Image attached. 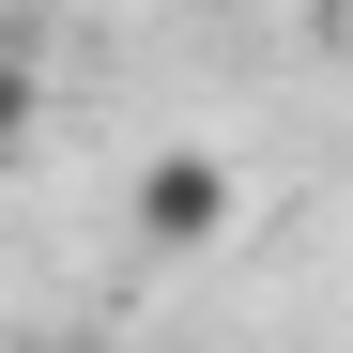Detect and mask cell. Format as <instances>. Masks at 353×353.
<instances>
[{
  "mask_svg": "<svg viewBox=\"0 0 353 353\" xmlns=\"http://www.w3.org/2000/svg\"><path fill=\"white\" fill-rule=\"evenodd\" d=\"M215 230H230V154H154L139 169V246H215Z\"/></svg>",
  "mask_w": 353,
  "mask_h": 353,
  "instance_id": "6da1fadb",
  "label": "cell"
},
{
  "mask_svg": "<svg viewBox=\"0 0 353 353\" xmlns=\"http://www.w3.org/2000/svg\"><path fill=\"white\" fill-rule=\"evenodd\" d=\"M31 108H46V92H31V62H16V46H0V154L31 139Z\"/></svg>",
  "mask_w": 353,
  "mask_h": 353,
  "instance_id": "7a4b0ae2",
  "label": "cell"
},
{
  "mask_svg": "<svg viewBox=\"0 0 353 353\" xmlns=\"http://www.w3.org/2000/svg\"><path fill=\"white\" fill-rule=\"evenodd\" d=\"M0 16H16V0H0Z\"/></svg>",
  "mask_w": 353,
  "mask_h": 353,
  "instance_id": "3957f363",
  "label": "cell"
}]
</instances>
